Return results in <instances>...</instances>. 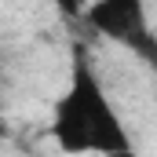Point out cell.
<instances>
[{
	"label": "cell",
	"instance_id": "6da1fadb",
	"mask_svg": "<svg viewBox=\"0 0 157 157\" xmlns=\"http://www.w3.org/2000/svg\"><path fill=\"white\" fill-rule=\"evenodd\" d=\"M51 132L66 154H132V139L84 51L73 59L70 88L55 106Z\"/></svg>",
	"mask_w": 157,
	"mask_h": 157
},
{
	"label": "cell",
	"instance_id": "7a4b0ae2",
	"mask_svg": "<svg viewBox=\"0 0 157 157\" xmlns=\"http://www.w3.org/2000/svg\"><path fill=\"white\" fill-rule=\"evenodd\" d=\"M84 22L91 33L124 44L132 51H139L143 59L157 62V44L150 33V18H146V0H91L84 11Z\"/></svg>",
	"mask_w": 157,
	"mask_h": 157
}]
</instances>
